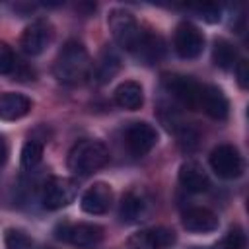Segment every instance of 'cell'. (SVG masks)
<instances>
[{"label":"cell","instance_id":"obj_1","mask_svg":"<svg viewBox=\"0 0 249 249\" xmlns=\"http://www.w3.org/2000/svg\"><path fill=\"white\" fill-rule=\"evenodd\" d=\"M89 56L82 43L66 41L54 60V76L62 84H78L89 72Z\"/></svg>","mask_w":249,"mask_h":249},{"label":"cell","instance_id":"obj_2","mask_svg":"<svg viewBox=\"0 0 249 249\" xmlns=\"http://www.w3.org/2000/svg\"><path fill=\"white\" fill-rule=\"evenodd\" d=\"M109 161V150L99 140H80L68 152V167L78 175H89Z\"/></svg>","mask_w":249,"mask_h":249},{"label":"cell","instance_id":"obj_3","mask_svg":"<svg viewBox=\"0 0 249 249\" xmlns=\"http://www.w3.org/2000/svg\"><path fill=\"white\" fill-rule=\"evenodd\" d=\"M107 23H109V29H111V35L113 39L117 41V45L124 51H136L140 47V41L144 37L136 18L126 12V10H111L109 16H107Z\"/></svg>","mask_w":249,"mask_h":249},{"label":"cell","instance_id":"obj_4","mask_svg":"<svg viewBox=\"0 0 249 249\" xmlns=\"http://www.w3.org/2000/svg\"><path fill=\"white\" fill-rule=\"evenodd\" d=\"M56 237L76 249H95L103 241V228L97 224H62L56 228Z\"/></svg>","mask_w":249,"mask_h":249},{"label":"cell","instance_id":"obj_5","mask_svg":"<svg viewBox=\"0 0 249 249\" xmlns=\"http://www.w3.org/2000/svg\"><path fill=\"white\" fill-rule=\"evenodd\" d=\"M78 195V183L70 177H51L43 187V206L58 210L68 206Z\"/></svg>","mask_w":249,"mask_h":249},{"label":"cell","instance_id":"obj_6","mask_svg":"<svg viewBox=\"0 0 249 249\" xmlns=\"http://www.w3.org/2000/svg\"><path fill=\"white\" fill-rule=\"evenodd\" d=\"M210 167L222 179H235L243 173V160L235 146L220 144L210 154Z\"/></svg>","mask_w":249,"mask_h":249},{"label":"cell","instance_id":"obj_7","mask_svg":"<svg viewBox=\"0 0 249 249\" xmlns=\"http://www.w3.org/2000/svg\"><path fill=\"white\" fill-rule=\"evenodd\" d=\"M163 88L185 107L189 109H198V101H200V84L195 82L189 76H181V74H165L163 76Z\"/></svg>","mask_w":249,"mask_h":249},{"label":"cell","instance_id":"obj_8","mask_svg":"<svg viewBox=\"0 0 249 249\" xmlns=\"http://www.w3.org/2000/svg\"><path fill=\"white\" fill-rule=\"evenodd\" d=\"M173 47L181 58H196L204 49V35L196 25L183 21L175 29Z\"/></svg>","mask_w":249,"mask_h":249},{"label":"cell","instance_id":"obj_9","mask_svg":"<svg viewBox=\"0 0 249 249\" xmlns=\"http://www.w3.org/2000/svg\"><path fill=\"white\" fill-rule=\"evenodd\" d=\"M124 142H126V148L132 156L142 158L156 146L158 132L152 124H148L144 121H138V123H132L124 130Z\"/></svg>","mask_w":249,"mask_h":249},{"label":"cell","instance_id":"obj_10","mask_svg":"<svg viewBox=\"0 0 249 249\" xmlns=\"http://www.w3.org/2000/svg\"><path fill=\"white\" fill-rule=\"evenodd\" d=\"M175 231L163 226L148 228L132 233L126 241L128 249H169L175 243Z\"/></svg>","mask_w":249,"mask_h":249},{"label":"cell","instance_id":"obj_11","mask_svg":"<svg viewBox=\"0 0 249 249\" xmlns=\"http://www.w3.org/2000/svg\"><path fill=\"white\" fill-rule=\"evenodd\" d=\"M51 37H53V31H51V25L43 19H37L33 21L31 25L25 27V31L21 33V49L25 54L29 56H37L41 54L47 45L51 43Z\"/></svg>","mask_w":249,"mask_h":249},{"label":"cell","instance_id":"obj_12","mask_svg":"<svg viewBox=\"0 0 249 249\" xmlns=\"http://www.w3.org/2000/svg\"><path fill=\"white\" fill-rule=\"evenodd\" d=\"M111 202H113V191L107 183H93L84 195H82V210L88 212V214H93V216H99V214H105L109 208H111Z\"/></svg>","mask_w":249,"mask_h":249},{"label":"cell","instance_id":"obj_13","mask_svg":"<svg viewBox=\"0 0 249 249\" xmlns=\"http://www.w3.org/2000/svg\"><path fill=\"white\" fill-rule=\"evenodd\" d=\"M198 109H202L208 117H212L216 121H224V119H228L230 103H228V97L224 95V91L220 88H216V86H202L200 88Z\"/></svg>","mask_w":249,"mask_h":249},{"label":"cell","instance_id":"obj_14","mask_svg":"<svg viewBox=\"0 0 249 249\" xmlns=\"http://www.w3.org/2000/svg\"><path fill=\"white\" fill-rule=\"evenodd\" d=\"M150 210V200L144 193L140 191H128L123 200H121V208H119V216L123 222L126 224H134L138 220H144V216Z\"/></svg>","mask_w":249,"mask_h":249},{"label":"cell","instance_id":"obj_15","mask_svg":"<svg viewBox=\"0 0 249 249\" xmlns=\"http://www.w3.org/2000/svg\"><path fill=\"white\" fill-rule=\"evenodd\" d=\"M218 216L204 206H195L189 208L183 214V228L193 231V233H206V231H214L218 228Z\"/></svg>","mask_w":249,"mask_h":249},{"label":"cell","instance_id":"obj_16","mask_svg":"<svg viewBox=\"0 0 249 249\" xmlns=\"http://www.w3.org/2000/svg\"><path fill=\"white\" fill-rule=\"evenodd\" d=\"M179 183L183 189H187L191 193H204L210 187L208 175L196 161H185L179 167Z\"/></svg>","mask_w":249,"mask_h":249},{"label":"cell","instance_id":"obj_17","mask_svg":"<svg viewBox=\"0 0 249 249\" xmlns=\"http://www.w3.org/2000/svg\"><path fill=\"white\" fill-rule=\"evenodd\" d=\"M29 109H31V101L25 95L14 93V91L0 93V119L2 121H18L25 117Z\"/></svg>","mask_w":249,"mask_h":249},{"label":"cell","instance_id":"obj_18","mask_svg":"<svg viewBox=\"0 0 249 249\" xmlns=\"http://www.w3.org/2000/svg\"><path fill=\"white\" fill-rule=\"evenodd\" d=\"M113 95H115V103L121 109H126V111H136L144 103L142 86L138 82H134V80H126V82L119 84Z\"/></svg>","mask_w":249,"mask_h":249},{"label":"cell","instance_id":"obj_19","mask_svg":"<svg viewBox=\"0 0 249 249\" xmlns=\"http://www.w3.org/2000/svg\"><path fill=\"white\" fill-rule=\"evenodd\" d=\"M235 58H237V53L233 49V45L226 39H216L214 41V47H212V60L218 68L222 70H230L233 68L235 64Z\"/></svg>","mask_w":249,"mask_h":249},{"label":"cell","instance_id":"obj_20","mask_svg":"<svg viewBox=\"0 0 249 249\" xmlns=\"http://www.w3.org/2000/svg\"><path fill=\"white\" fill-rule=\"evenodd\" d=\"M136 51L140 53V56L148 64H152L163 54V41L160 37H156V35H144L142 41H140V47Z\"/></svg>","mask_w":249,"mask_h":249},{"label":"cell","instance_id":"obj_21","mask_svg":"<svg viewBox=\"0 0 249 249\" xmlns=\"http://www.w3.org/2000/svg\"><path fill=\"white\" fill-rule=\"evenodd\" d=\"M117 70H119V56H117L113 51L105 49V51L101 53V56H99L97 66H95V72H97L99 82H107V80H111V78L115 76Z\"/></svg>","mask_w":249,"mask_h":249},{"label":"cell","instance_id":"obj_22","mask_svg":"<svg viewBox=\"0 0 249 249\" xmlns=\"http://www.w3.org/2000/svg\"><path fill=\"white\" fill-rule=\"evenodd\" d=\"M41 158H43V144H41V142L29 140V142L23 144L19 160H21V165H23L25 169H33V167L41 161Z\"/></svg>","mask_w":249,"mask_h":249},{"label":"cell","instance_id":"obj_23","mask_svg":"<svg viewBox=\"0 0 249 249\" xmlns=\"http://www.w3.org/2000/svg\"><path fill=\"white\" fill-rule=\"evenodd\" d=\"M206 249H245V233L241 228H231L218 243Z\"/></svg>","mask_w":249,"mask_h":249},{"label":"cell","instance_id":"obj_24","mask_svg":"<svg viewBox=\"0 0 249 249\" xmlns=\"http://www.w3.org/2000/svg\"><path fill=\"white\" fill-rule=\"evenodd\" d=\"M6 249H33V239L21 230H8L4 235Z\"/></svg>","mask_w":249,"mask_h":249},{"label":"cell","instance_id":"obj_25","mask_svg":"<svg viewBox=\"0 0 249 249\" xmlns=\"http://www.w3.org/2000/svg\"><path fill=\"white\" fill-rule=\"evenodd\" d=\"M16 68V56L8 43L0 41V74H12Z\"/></svg>","mask_w":249,"mask_h":249},{"label":"cell","instance_id":"obj_26","mask_svg":"<svg viewBox=\"0 0 249 249\" xmlns=\"http://www.w3.org/2000/svg\"><path fill=\"white\" fill-rule=\"evenodd\" d=\"M195 12L198 14V18L214 23V21H220V8L212 6V4H204V6H196Z\"/></svg>","mask_w":249,"mask_h":249},{"label":"cell","instance_id":"obj_27","mask_svg":"<svg viewBox=\"0 0 249 249\" xmlns=\"http://www.w3.org/2000/svg\"><path fill=\"white\" fill-rule=\"evenodd\" d=\"M235 76H237L239 88L247 89V86H249V62L247 60H239L235 64Z\"/></svg>","mask_w":249,"mask_h":249},{"label":"cell","instance_id":"obj_28","mask_svg":"<svg viewBox=\"0 0 249 249\" xmlns=\"http://www.w3.org/2000/svg\"><path fill=\"white\" fill-rule=\"evenodd\" d=\"M6 152H8V150H6V144H4V138L0 136V163H2L4 160H6Z\"/></svg>","mask_w":249,"mask_h":249}]
</instances>
